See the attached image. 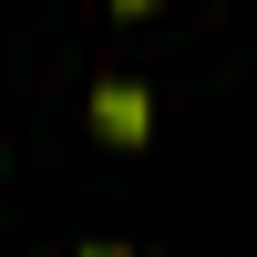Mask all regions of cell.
I'll return each mask as SVG.
<instances>
[{
  "label": "cell",
  "mask_w": 257,
  "mask_h": 257,
  "mask_svg": "<svg viewBox=\"0 0 257 257\" xmlns=\"http://www.w3.org/2000/svg\"><path fill=\"white\" fill-rule=\"evenodd\" d=\"M93 134L103 144H144L155 134V93L144 82H93Z\"/></svg>",
  "instance_id": "1"
},
{
  "label": "cell",
  "mask_w": 257,
  "mask_h": 257,
  "mask_svg": "<svg viewBox=\"0 0 257 257\" xmlns=\"http://www.w3.org/2000/svg\"><path fill=\"white\" fill-rule=\"evenodd\" d=\"M113 11H155V0H113Z\"/></svg>",
  "instance_id": "2"
},
{
  "label": "cell",
  "mask_w": 257,
  "mask_h": 257,
  "mask_svg": "<svg viewBox=\"0 0 257 257\" xmlns=\"http://www.w3.org/2000/svg\"><path fill=\"white\" fill-rule=\"evenodd\" d=\"M82 257H123V247H82Z\"/></svg>",
  "instance_id": "3"
}]
</instances>
